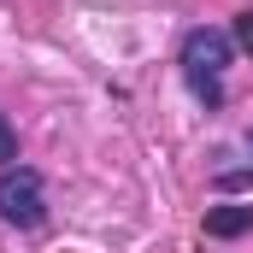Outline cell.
Segmentation results:
<instances>
[{
    "label": "cell",
    "mask_w": 253,
    "mask_h": 253,
    "mask_svg": "<svg viewBox=\"0 0 253 253\" xmlns=\"http://www.w3.org/2000/svg\"><path fill=\"white\" fill-rule=\"evenodd\" d=\"M0 218L18 224V230H36L47 218V189H42L36 165H6L0 171Z\"/></svg>",
    "instance_id": "cell-2"
},
{
    "label": "cell",
    "mask_w": 253,
    "mask_h": 253,
    "mask_svg": "<svg viewBox=\"0 0 253 253\" xmlns=\"http://www.w3.org/2000/svg\"><path fill=\"white\" fill-rule=\"evenodd\" d=\"M236 42L253 53V12H248V18H236Z\"/></svg>",
    "instance_id": "cell-5"
},
{
    "label": "cell",
    "mask_w": 253,
    "mask_h": 253,
    "mask_svg": "<svg viewBox=\"0 0 253 253\" xmlns=\"http://www.w3.org/2000/svg\"><path fill=\"white\" fill-rule=\"evenodd\" d=\"M230 53H236V42L224 30H212V24H200V30L183 36V77H189V88L206 106L224 100V65H230Z\"/></svg>",
    "instance_id": "cell-1"
},
{
    "label": "cell",
    "mask_w": 253,
    "mask_h": 253,
    "mask_svg": "<svg viewBox=\"0 0 253 253\" xmlns=\"http://www.w3.org/2000/svg\"><path fill=\"white\" fill-rule=\"evenodd\" d=\"M248 147H253V141H248Z\"/></svg>",
    "instance_id": "cell-6"
},
{
    "label": "cell",
    "mask_w": 253,
    "mask_h": 253,
    "mask_svg": "<svg viewBox=\"0 0 253 253\" xmlns=\"http://www.w3.org/2000/svg\"><path fill=\"white\" fill-rule=\"evenodd\" d=\"M6 165H18V129L6 124V112H0V171Z\"/></svg>",
    "instance_id": "cell-4"
},
{
    "label": "cell",
    "mask_w": 253,
    "mask_h": 253,
    "mask_svg": "<svg viewBox=\"0 0 253 253\" xmlns=\"http://www.w3.org/2000/svg\"><path fill=\"white\" fill-rule=\"evenodd\" d=\"M253 230V206H212L206 212V236H242Z\"/></svg>",
    "instance_id": "cell-3"
}]
</instances>
